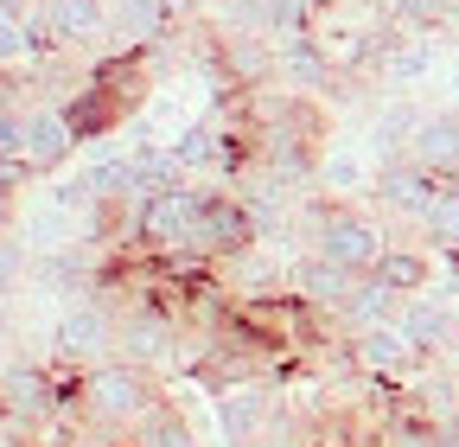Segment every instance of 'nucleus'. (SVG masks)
Here are the masks:
<instances>
[{"mask_svg":"<svg viewBox=\"0 0 459 447\" xmlns=\"http://www.w3.org/2000/svg\"><path fill=\"white\" fill-rule=\"evenodd\" d=\"M160 403H166V390H160V377H153V371L108 358V364L83 371L77 403H71V422H77L83 434H134Z\"/></svg>","mask_w":459,"mask_h":447,"instance_id":"nucleus-1","label":"nucleus"},{"mask_svg":"<svg viewBox=\"0 0 459 447\" xmlns=\"http://www.w3.org/2000/svg\"><path fill=\"white\" fill-rule=\"evenodd\" d=\"M294 224L307 231V256H319V262H332V268H344V275H377V262H383V250H389L383 224H377L370 211H358V205H344V198L307 192V205H300Z\"/></svg>","mask_w":459,"mask_h":447,"instance_id":"nucleus-2","label":"nucleus"},{"mask_svg":"<svg viewBox=\"0 0 459 447\" xmlns=\"http://www.w3.org/2000/svg\"><path fill=\"white\" fill-rule=\"evenodd\" d=\"M51 352H57V364H71V371L108 364V358H115V301H108V294H83L65 320H57Z\"/></svg>","mask_w":459,"mask_h":447,"instance_id":"nucleus-3","label":"nucleus"},{"mask_svg":"<svg viewBox=\"0 0 459 447\" xmlns=\"http://www.w3.org/2000/svg\"><path fill=\"white\" fill-rule=\"evenodd\" d=\"M344 346H351L358 377H364V383H377V390H409V383L428 371V358L415 352V339H409V332H402L395 320H383V326L358 332V339H344Z\"/></svg>","mask_w":459,"mask_h":447,"instance_id":"nucleus-4","label":"nucleus"},{"mask_svg":"<svg viewBox=\"0 0 459 447\" xmlns=\"http://www.w3.org/2000/svg\"><path fill=\"white\" fill-rule=\"evenodd\" d=\"M281 416H287V403H281V390L268 377H249V383L217 390V428H223L230 447H262Z\"/></svg>","mask_w":459,"mask_h":447,"instance_id":"nucleus-5","label":"nucleus"},{"mask_svg":"<svg viewBox=\"0 0 459 447\" xmlns=\"http://www.w3.org/2000/svg\"><path fill=\"white\" fill-rule=\"evenodd\" d=\"M77 135L65 122V109L57 102H26V116H20V166L26 173H57V166L71 160Z\"/></svg>","mask_w":459,"mask_h":447,"instance_id":"nucleus-6","label":"nucleus"},{"mask_svg":"<svg viewBox=\"0 0 459 447\" xmlns=\"http://www.w3.org/2000/svg\"><path fill=\"white\" fill-rule=\"evenodd\" d=\"M370 198H377L395 224H415V231H421V217H428L434 198H440V180H428L421 166H409V160H389V166H377V173H370Z\"/></svg>","mask_w":459,"mask_h":447,"instance_id":"nucleus-7","label":"nucleus"},{"mask_svg":"<svg viewBox=\"0 0 459 447\" xmlns=\"http://www.w3.org/2000/svg\"><path fill=\"white\" fill-rule=\"evenodd\" d=\"M358 282H364V275H344V268H332V262H319V256L287 262V294H294L300 307H313L319 320H338L344 301L358 294Z\"/></svg>","mask_w":459,"mask_h":447,"instance_id":"nucleus-8","label":"nucleus"},{"mask_svg":"<svg viewBox=\"0 0 459 447\" xmlns=\"http://www.w3.org/2000/svg\"><path fill=\"white\" fill-rule=\"evenodd\" d=\"M409 166H421L428 180L453 186L459 180V109H440V116H421L415 135H409Z\"/></svg>","mask_w":459,"mask_h":447,"instance_id":"nucleus-9","label":"nucleus"},{"mask_svg":"<svg viewBox=\"0 0 459 447\" xmlns=\"http://www.w3.org/2000/svg\"><path fill=\"white\" fill-rule=\"evenodd\" d=\"M179 26H186L179 0H108V32L122 39L128 51L134 45H160V39H172Z\"/></svg>","mask_w":459,"mask_h":447,"instance_id":"nucleus-10","label":"nucleus"},{"mask_svg":"<svg viewBox=\"0 0 459 447\" xmlns=\"http://www.w3.org/2000/svg\"><path fill=\"white\" fill-rule=\"evenodd\" d=\"M395 326L415 339V352H421L428 364H440L446 352H459V313L440 307V301H428V294L402 301V307H395Z\"/></svg>","mask_w":459,"mask_h":447,"instance_id":"nucleus-11","label":"nucleus"},{"mask_svg":"<svg viewBox=\"0 0 459 447\" xmlns=\"http://www.w3.org/2000/svg\"><path fill=\"white\" fill-rule=\"evenodd\" d=\"M274 71H281V83L294 90V96H332V90H338V71H332V58H325L319 39H287V45H274Z\"/></svg>","mask_w":459,"mask_h":447,"instance_id":"nucleus-12","label":"nucleus"},{"mask_svg":"<svg viewBox=\"0 0 459 447\" xmlns=\"http://www.w3.org/2000/svg\"><path fill=\"white\" fill-rule=\"evenodd\" d=\"M39 13H45L57 51L65 45H96L108 32V0H39Z\"/></svg>","mask_w":459,"mask_h":447,"instance_id":"nucleus-13","label":"nucleus"},{"mask_svg":"<svg viewBox=\"0 0 459 447\" xmlns=\"http://www.w3.org/2000/svg\"><path fill=\"white\" fill-rule=\"evenodd\" d=\"M377 282H383L389 294H402V301H415V294H428V282H434V262H428L421 243H389L383 262H377Z\"/></svg>","mask_w":459,"mask_h":447,"instance_id":"nucleus-14","label":"nucleus"},{"mask_svg":"<svg viewBox=\"0 0 459 447\" xmlns=\"http://www.w3.org/2000/svg\"><path fill=\"white\" fill-rule=\"evenodd\" d=\"M128 447H198V428H192V416H186L179 403H160V409L128 434Z\"/></svg>","mask_w":459,"mask_h":447,"instance_id":"nucleus-15","label":"nucleus"},{"mask_svg":"<svg viewBox=\"0 0 459 447\" xmlns=\"http://www.w3.org/2000/svg\"><path fill=\"white\" fill-rule=\"evenodd\" d=\"M428 71H434V45L402 32V39L383 51V71H377V77H383V83H395V90H409V83H421Z\"/></svg>","mask_w":459,"mask_h":447,"instance_id":"nucleus-16","label":"nucleus"},{"mask_svg":"<svg viewBox=\"0 0 459 447\" xmlns=\"http://www.w3.org/2000/svg\"><path fill=\"white\" fill-rule=\"evenodd\" d=\"M389 7V20H395V32H409V39H428V32H440V26H453V0H383Z\"/></svg>","mask_w":459,"mask_h":447,"instance_id":"nucleus-17","label":"nucleus"},{"mask_svg":"<svg viewBox=\"0 0 459 447\" xmlns=\"http://www.w3.org/2000/svg\"><path fill=\"white\" fill-rule=\"evenodd\" d=\"M421 237H428L434 250H459V180H453V186H440L434 211L421 217Z\"/></svg>","mask_w":459,"mask_h":447,"instance_id":"nucleus-18","label":"nucleus"},{"mask_svg":"<svg viewBox=\"0 0 459 447\" xmlns=\"http://www.w3.org/2000/svg\"><path fill=\"white\" fill-rule=\"evenodd\" d=\"M313 186H332V192H338V186H364V166H358L351 153H325V160H319V180H313Z\"/></svg>","mask_w":459,"mask_h":447,"instance_id":"nucleus-19","label":"nucleus"},{"mask_svg":"<svg viewBox=\"0 0 459 447\" xmlns=\"http://www.w3.org/2000/svg\"><path fill=\"white\" fill-rule=\"evenodd\" d=\"M20 58H32V45H26V26L0 13V71H7V65H20Z\"/></svg>","mask_w":459,"mask_h":447,"instance_id":"nucleus-20","label":"nucleus"},{"mask_svg":"<svg viewBox=\"0 0 459 447\" xmlns=\"http://www.w3.org/2000/svg\"><path fill=\"white\" fill-rule=\"evenodd\" d=\"M13 441H20V428L7 422V409H0V447H13Z\"/></svg>","mask_w":459,"mask_h":447,"instance_id":"nucleus-21","label":"nucleus"},{"mask_svg":"<svg viewBox=\"0 0 459 447\" xmlns=\"http://www.w3.org/2000/svg\"><path fill=\"white\" fill-rule=\"evenodd\" d=\"M351 447H383V441H377V434H358V441H351Z\"/></svg>","mask_w":459,"mask_h":447,"instance_id":"nucleus-22","label":"nucleus"},{"mask_svg":"<svg viewBox=\"0 0 459 447\" xmlns=\"http://www.w3.org/2000/svg\"><path fill=\"white\" fill-rule=\"evenodd\" d=\"M0 371H7V358H0Z\"/></svg>","mask_w":459,"mask_h":447,"instance_id":"nucleus-23","label":"nucleus"},{"mask_svg":"<svg viewBox=\"0 0 459 447\" xmlns=\"http://www.w3.org/2000/svg\"><path fill=\"white\" fill-rule=\"evenodd\" d=\"M453 26H459V20H453Z\"/></svg>","mask_w":459,"mask_h":447,"instance_id":"nucleus-24","label":"nucleus"}]
</instances>
